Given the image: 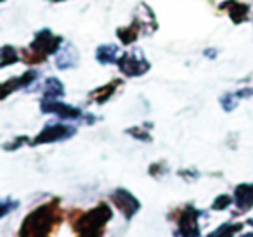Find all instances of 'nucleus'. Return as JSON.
Listing matches in <instances>:
<instances>
[{
  "label": "nucleus",
  "mask_w": 253,
  "mask_h": 237,
  "mask_svg": "<svg viewBox=\"0 0 253 237\" xmlns=\"http://www.w3.org/2000/svg\"><path fill=\"white\" fill-rule=\"evenodd\" d=\"M64 220V211L61 209V199L52 198L43 204L37 206L32 213H28L21 223L19 237H43L52 236L61 227Z\"/></svg>",
  "instance_id": "f257e3e1"
},
{
  "label": "nucleus",
  "mask_w": 253,
  "mask_h": 237,
  "mask_svg": "<svg viewBox=\"0 0 253 237\" xmlns=\"http://www.w3.org/2000/svg\"><path fill=\"white\" fill-rule=\"evenodd\" d=\"M113 218V211L106 202H99L97 206L87 209L73 208L68 211V222L75 234L85 237L102 236L106 232V223Z\"/></svg>",
  "instance_id": "f03ea898"
},
{
  "label": "nucleus",
  "mask_w": 253,
  "mask_h": 237,
  "mask_svg": "<svg viewBox=\"0 0 253 237\" xmlns=\"http://www.w3.org/2000/svg\"><path fill=\"white\" fill-rule=\"evenodd\" d=\"M200 216V209H196L193 204H184L182 208L173 209L169 215V218L177 222V225H179V229L175 230V236H200V225H198Z\"/></svg>",
  "instance_id": "7ed1b4c3"
},
{
  "label": "nucleus",
  "mask_w": 253,
  "mask_h": 237,
  "mask_svg": "<svg viewBox=\"0 0 253 237\" xmlns=\"http://www.w3.org/2000/svg\"><path fill=\"white\" fill-rule=\"evenodd\" d=\"M118 68L125 77L134 78V77H142L144 73H148L151 64L146 61V57L142 56V52L134 50V52H125L123 56H120L118 59Z\"/></svg>",
  "instance_id": "20e7f679"
},
{
  "label": "nucleus",
  "mask_w": 253,
  "mask_h": 237,
  "mask_svg": "<svg viewBox=\"0 0 253 237\" xmlns=\"http://www.w3.org/2000/svg\"><path fill=\"white\" fill-rule=\"evenodd\" d=\"M109 199H111V202L116 206V209L126 220H132L139 213V209H141L139 199L130 191H126V189H116V191H113L109 194Z\"/></svg>",
  "instance_id": "39448f33"
},
{
  "label": "nucleus",
  "mask_w": 253,
  "mask_h": 237,
  "mask_svg": "<svg viewBox=\"0 0 253 237\" xmlns=\"http://www.w3.org/2000/svg\"><path fill=\"white\" fill-rule=\"evenodd\" d=\"M77 133L75 126H68L63 123H49L45 128L32 140V146H40V144H50V142H59V140L70 139Z\"/></svg>",
  "instance_id": "423d86ee"
},
{
  "label": "nucleus",
  "mask_w": 253,
  "mask_h": 237,
  "mask_svg": "<svg viewBox=\"0 0 253 237\" xmlns=\"http://www.w3.org/2000/svg\"><path fill=\"white\" fill-rule=\"evenodd\" d=\"M40 109L43 113H50V115H56L63 119H80L82 116H85L82 113V109L75 108V106L64 104L59 99H50V97H43L40 102Z\"/></svg>",
  "instance_id": "0eeeda50"
},
{
  "label": "nucleus",
  "mask_w": 253,
  "mask_h": 237,
  "mask_svg": "<svg viewBox=\"0 0 253 237\" xmlns=\"http://www.w3.org/2000/svg\"><path fill=\"white\" fill-rule=\"evenodd\" d=\"M61 43H63V37L54 35L49 28H43V30H40V32H37L35 39L32 40L30 47H32V49H35V50H39V52H43V54H47V56H49V54L59 52Z\"/></svg>",
  "instance_id": "6e6552de"
},
{
  "label": "nucleus",
  "mask_w": 253,
  "mask_h": 237,
  "mask_svg": "<svg viewBox=\"0 0 253 237\" xmlns=\"http://www.w3.org/2000/svg\"><path fill=\"white\" fill-rule=\"evenodd\" d=\"M220 11L227 12L231 21L234 25H241V23L250 21V5L246 2H239V0H225L220 4Z\"/></svg>",
  "instance_id": "1a4fd4ad"
},
{
  "label": "nucleus",
  "mask_w": 253,
  "mask_h": 237,
  "mask_svg": "<svg viewBox=\"0 0 253 237\" xmlns=\"http://www.w3.org/2000/svg\"><path fill=\"white\" fill-rule=\"evenodd\" d=\"M122 85H123L122 78H113V80L108 81L106 85H102V87L92 90L90 94H88V102H94V104H104L106 101L111 99V95L115 94V92L118 90V87H122Z\"/></svg>",
  "instance_id": "9d476101"
},
{
  "label": "nucleus",
  "mask_w": 253,
  "mask_h": 237,
  "mask_svg": "<svg viewBox=\"0 0 253 237\" xmlns=\"http://www.w3.org/2000/svg\"><path fill=\"white\" fill-rule=\"evenodd\" d=\"M234 202L239 213H245L253 208V184H241L234 189Z\"/></svg>",
  "instance_id": "9b49d317"
},
{
  "label": "nucleus",
  "mask_w": 253,
  "mask_h": 237,
  "mask_svg": "<svg viewBox=\"0 0 253 237\" xmlns=\"http://www.w3.org/2000/svg\"><path fill=\"white\" fill-rule=\"evenodd\" d=\"M37 71H26V73H23L21 77H16V78H11V80L4 81V85H2V99L7 97L11 92L14 90H19V88H25L28 87V85H32L33 81L37 80Z\"/></svg>",
  "instance_id": "f8f14e48"
},
{
  "label": "nucleus",
  "mask_w": 253,
  "mask_h": 237,
  "mask_svg": "<svg viewBox=\"0 0 253 237\" xmlns=\"http://www.w3.org/2000/svg\"><path fill=\"white\" fill-rule=\"evenodd\" d=\"M77 64H78V52L75 49V45H71V43L63 45V49L56 56V66L59 70H71Z\"/></svg>",
  "instance_id": "ddd939ff"
},
{
  "label": "nucleus",
  "mask_w": 253,
  "mask_h": 237,
  "mask_svg": "<svg viewBox=\"0 0 253 237\" xmlns=\"http://www.w3.org/2000/svg\"><path fill=\"white\" fill-rule=\"evenodd\" d=\"M141 32H144V30H142V25L134 18L132 25L122 26V28L116 30V37H118L120 42H122L123 45H132V43L141 37Z\"/></svg>",
  "instance_id": "4468645a"
},
{
  "label": "nucleus",
  "mask_w": 253,
  "mask_h": 237,
  "mask_svg": "<svg viewBox=\"0 0 253 237\" xmlns=\"http://www.w3.org/2000/svg\"><path fill=\"white\" fill-rule=\"evenodd\" d=\"M118 54L120 50L116 45H101L95 50V59L101 64H113V63H118L120 59Z\"/></svg>",
  "instance_id": "2eb2a0df"
},
{
  "label": "nucleus",
  "mask_w": 253,
  "mask_h": 237,
  "mask_svg": "<svg viewBox=\"0 0 253 237\" xmlns=\"http://www.w3.org/2000/svg\"><path fill=\"white\" fill-rule=\"evenodd\" d=\"M42 94L43 97H50V99H61L64 95V85L61 83V80L57 78H47L43 81V87H42Z\"/></svg>",
  "instance_id": "dca6fc26"
},
{
  "label": "nucleus",
  "mask_w": 253,
  "mask_h": 237,
  "mask_svg": "<svg viewBox=\"0 0 253 237\" xmlns=\"http://www.w3.org/2000/svg\"><path fill=\"white\" fill-rule=\"evenodd\" d=\"M19 54H21V59L26 64H42L45 63V57H47V54L39 52V50L32 49V47H28V49L25 47V49L19 50Z\"/></svg>",
  "instance_id": "f3484780"
},
{
  "label": "nucleus",
  "mask_w": 253,
  "mask_h": 237,
  "mask_svg": "<svg viewBox=\"0 0 253 237\" xmlns=\"http://www.w3.org/2000/svg\"><path fill=\"white\" fill-rule=\"evenodd\" d=\"M18 50L12 45H4L2 47V59H0V68H7L9 64L18 63Z\"/></svg>",
  "instance_id": "a211bd4d"
},
{
  "label": "nucleus",
  "mask_w": 253,
  "mask_h": 237,
  "mask_svg": "<svg viewBox=\"0 0 253 237\" xmlns=\"http://www.w3.org/2000/svg\"><path fill=\"white\" fill-rule=\"evenodd\" d=\"M126 133L130 137H134L135 140H141V142H151V133L149 128H142V126H130L126 130Z\"/></svg>",
  "instance_id": "6ab92c4d"
},
{
  "label": "nucleus",
  "mask_w": 253,
  "mask_h": 237,
  "mask_svg": "<svg viewBox=\"0 0 253 237\" xmlns=\"http://www.w3.org/2000/svg\"><path fill=\"white\" fill-rule=\"evenodd\" d=\"M243 229V223H224L217 230L211 232V236H234Z\"/></svg>",
  "instance_id": "aec40b11"
},
{
  "label": "nucleus",
  "mask_w": 253,
  "mask_h": 237,
  "mask_svg": "<svg viewBox=\"0 0 253 237\" xmlns=\"http://www.w3.org/2000/svg\"><path fill=\"white\" fill-rule=\"evenodd\" d=\"M232 201H234V198H231L229 194H220L215 198V201L211 202V209L213 211H222V209H227L229 206L232 204Z\"/></svg>",
  "instance_id": "412c9836"
},
{
  "label": "nucleus",
  "mask_w": 253,
  "mask_h": 237,
  "mask_svg": "<svg viewBox=\"0 0 253 237\" xmlns=\"http://www.w3.org/2000/svg\"><path fill=\"white\" fill-rule=\"evenodd\" d=\"M238 101H239V99L236 97L234 92H232V94H225L224 97L220 99V104H222V108H224L225 111L231 113L232 109H234L236 106H238Z\"/></svg>",
  "instance_id": "4be33fe9"
},
{
  "label": "nucleus",
  "mask_w": 253,
  "mask_h": 237,
  "mask_svg": "<svg viewBox=\"0 0 253 237\" xmlns=\"http://www.w3.org/2000/svg\"><path fill=\"white\" fill-rule=\"evenodd\" d=\"M28 142H32V139H30V137H26V135L16 137L14 140H11V144H4V149L5 151H16L18 147L25 146V144H28Z\"/></svg>",
  "instance_id": "5701e85b"
},
{
  "label": "nucleus",
  "mask_w": 253,
  "mask_h": 237,
  "mask_svg": "<svg viewBox=\"0 0 253 237\" xmlns=\"http://www.w3.org/2000/svg\"><path fill=\"white\" fill-rule=\"evenodd\" d=\"M18 206H19V201H14V199H9V198L2 199V204H0V215L5 216L11 209L18 208Z\"/></svg>",
  "instance_id": "b1692460"
},
{
  "label": "nucleus",
  "mask_w": 253,
  "mask_h": 237,
  "mask_svg": "<svg viewBox=\"0 0 253 237\" xmlns=\"http://www.w3.org/2000/svg\"><path fill=\"white\" fill-rule=\"evenodd\" d=\"M163 173H167V164L165 161H158V163H153L151 166H149V175L155 178L162 177Z\"/></svg>",
  "instance_id": "393cba45"
},
{
  "label": "nucleus",
  "mask_w": 253,
  "mask_h": 237,
  "mask_svg": "<svg viewBox=\"0 0 253 237\" xmlns=\"http://www.w3.org/2000/svg\"><path fill=\"white\" fill-rule=\"evenodd\" d=\"M179 175H180V177L186 178L187 182L193 180V178H198V177H200V173H198V171H193V170H191V171H179Z\"/></svg>",
  "instance_id": "a878e982"
},
{
  "label": "nucleus",
  "mask_w": 253,
  "mask_h": 237,
  "mask_svg": "<svg viewBox=\"0 0 253 237\" xmlns=\"http://www.w3.org/2000/svg\"><path fill=\"white\" fill-rule=\"evenodd\" d=\"M215 50H205V56H210V57H215Z\"/></svg>",
  "instance_id": "bb28decb"
},
{
  "label": "nucleus",
  "mask_w": 253,
  "mask_h": 237,
  "mask_svg": "<svg viewBox=\"0 0 253 237\" xmlns=\"http://www.w3.org/2000/svg\"><path fill=\"white\" fill-rule=\"evenodd\" d=\"M49 2H54V4H57V2H64V0H49Z\"/></svg>",
  "instance_id": "cd10ccee"
}]
</instances>
